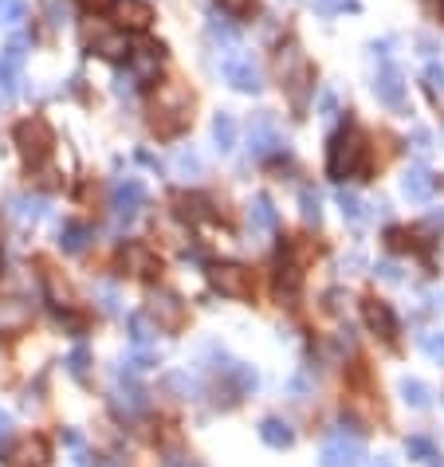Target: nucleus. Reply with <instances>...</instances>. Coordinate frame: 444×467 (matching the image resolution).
Listing matches in <instances>:
<instances>
[{
	"label": "nucleus",
	"instance_id": "de8ad7c7",
	"mask_svg": "<svg viewBox=\"0 0 444 467\" xmlns=\"http://www.w3.org/2000/svg\"><path fill=\"white\" fill-rule=\"evenodd\" d=\"M319 4V13H347V8H354V0H314Z\"/></svg>",
	"mask_w": 444,
	"mask_h": 467
},
{
	"label": "nucleus",
	"instance_id": "37998d69",
	"mask_svg": "<svg viewBox=\"0 0 444 467\" xmlns=\"http://www.w3.org/2000/svg\"><path fill=\"white\" fill-rule=\"evenodd\" d=\"M291 396H295V401H307V396H311V377L307 373L291 377Z\"/></svg>",
	"mask_w": 444,
	"mask_h": 467
},
{
	"label": "nucleus",
	"instance_id": "393cba45",
	"mask_svg": "<svg viewBox=\"0 0 444 467\" xmlns=\"http://www.w3.org/2000/svg\"><path fill=\"white\" fill-rule=\"evenodd\" d=\"M87 244H91V228H83V224H67L63 232H59V247H63L67 255H79Z\"/></svg>",
	"mask_w": 444,
	"mask_h": 467
},
{
	"label": "nucleus",
	"instance_id": "72a5a7b5",
	"mask_svg": "<svg viewBox=\"0 0 444 467\" xmlns=\"http://www.w3.org/2000/svg\"><path fill=\"white\" fill-rule=\"evenodd\" d=\"M339 208H342V216H347L350 224H362L366 221V213H362V201L354 193H347V188H339Z\"/></svg>",
	"mask_w": 444,
	"mask_h": 467
},
{
	"label": "nucleus",
	"instance_id": "423d86ee",
	"mask_svg": "<svg viewBox=\"0 0 444 467\" xmlns=\"http://www.w3.org/2000/svg\"><path fill=\"white\" fill-rule=\"evenodd\" d=\"M142 208H146V185H142V181L126 177V181L114 185V193H111V213H114V224H118V228H122V224H134Z\"/></svg>",
	"mask_w": 444,
	"mask_h": 467
},
{
	"label": "nucleus",
	"instance_id": "2f4dec72",
	"mask_svg": "<svg viewBox=\"0 0 444 467\" xmlns=\"http://www.w3.org/2000/svg\"><path fill=\"white\" fill-rule=\"evenodd\" d=\"M16 79H20V67H13V63H4V59H0V106L13 103V95H16Z\"/></svg>",
	"mask_w": 444,
	"mask_h": 467
},
{
	"label": "nucleus",
	"instance_id": "473e14b6",
	"mask_svg": "<svg viewBox=\"0 0 444 467\" xmlns=\"http://www.w3.org/2000/svg\"><path fill=\"white\" fill-rule=\"evenodd\" d=\"M67 370H71V377H79V381H83V377H87V370H91V350H87L83 342H79L75 350L67 354Z\"/></svg>",
	"mask_w": 444,
	"mask_h": 467
},
{
	"label": "nucleus",
	"instance_id": "6e6552de",
	"mask_svg": "<svg viewBox=\"0 0 444 467\" xmlns=\"http://www.w3.org/2000/svg\"><path fill=\"white\" fill-rule=\"evenodd\" d=\"M366 460V448H362V440H354L347 432H331L327 444H323V467H362Z\"/></svg>",
	"mask_w": 444,
	"mask_h": 467
},
{
	"label": "nucleus",
	"instance_id": "7ed1b4c3",
	"mask_svg": "<svg viewBox=\"0 0 444 467\" xmlns=\"http://www.w3.org/2000/svg\"><path fill=\"white\" fill-rule=\"evenodd\" d=\"M327 169H331L334 181H342V177H358L362 169H366V138H362V130L347 126V130L334 138L331 154H327Z\"/></svg>",
	"mask_w": 444,
	"mask_h": 467
},
{
	"label": "nucleus",
	"instance_id": "c9c22d12",
	"mask_svg": "<svg viewBox=\"0 0 444 467\" xmlns=\"http://www.w3.org/2000/svg\"><path fill=\"white\" fill-rule=\"evenodd\" d=\"M44 13H47V24L52 28H63L67 16H71V4H67V0H44Z\"/></svg>",
	"mask_w": 444,
	"mask_h": 467
},
{
	"label": "nucleus",
	"instance_id": "09e8293b",
	"mask_svg": "<svg viewBox=\"0 0 444 467\" xmlns=\"http://www.w3.org/2000/svg\"><path fill=\"white\" fill-rule=\"evenodd\" d=\"M413 150H417L421 157H425V154L432 150V138H429L425 130H417V134H413Z\"/></svg>",
	"mask_w": 444,
	"mask_h": 467
},
{
	"label": "nucleus",
	"instance_id": "c756f323",
	"mask_svg": "<svg viewBox=\"0 0 444 467\" xmlns=\"http://www.w3.org/2000/svg\"><path fill=\"white\" fill-rule=\"evenodd\" d=\"M299 208H303V221H307V224H319L323 221V201H319V193H314L311 185L299 188Z\"/></svg>",
	"mask_w": 444,
	"mask_h": 467
},
{
	"label": "nucleus",
	"instance_id": "dca6fc26",
	"mask_svg": "<svg viewBox=\"0 0 444 467\" xmlns=\"http://www.w3.org/2000/svg\"><path fill=\"white\" fill-rule=\"evenodd\" d=\"M401 188H406V196L413 204H425V201H432V193H437V177H432L425 165H413L409 173L401 177Z\"/></svg>",
	"mask_w": 444,
	"mask_h": 467
},
{
	"label": "nucleus",
	"instance_id": "f704fd0d",
	"mask_svg": "<svg viewBox=\"0 0 444 467\" xmlns=\"http://www.w3.org/2000/svg\"><path fill=\"white\" fill-rule=\"evenodd\" d=\"M24 13H28L24 0H0V24L4 28H16L24 20Z\"/></svg>",
	"mask_w": 444,
	"mask_h": 467
},
{
	"label": "nucleus",
	"instance_id": "aec40b11",
	"mask_svg": "<svg viewBox=\"0 0 444 467\" xmlns=\"http://www.w3.org/2000/svg\"><path fill=\"white\" fill-rule=\"evenodd\" d=\"M248 224H252V232H275V228H280V213H275V204L268 201V196H256L252 201Z\"/></svg>",
	"mask_w": 444,
	"mask_h": 467
},
{
	"label": "nucleus",
	"instance_id": "f03ea898",
	"mask_svg": "<svg viewBox=\"0 0 444 467\" xmlns=\"http://www.w3.org/2000/svg\"><path fill=\"white\" fill-rule=\"evenodd\" d=\"M189 95L181 91V87H162L157 91V98H154V134H162V138H173V134H181L185 126H189Z\"/></svg>",
	"mask_w": 444,
	"mask_h": 467
},
{
	"label": "nucleus",
	"instance_id": "c85d7f7f",
	"mask_svg": "<svg viewBox=\"0 0 444 467\" xmlns=\"http://www.w3.org/2000/svg\"><path fill=\"white\" fill-rule=\"evenodd\" d=\"M201 169H205V165H201V154L189 150V146L173 154V173H177V177H201Z\"/></svg>",
	"mask_w": 444,
	"mask_h": 467
},
{
	"label": "nucleus",
	"instance_id": "1a4fd4ad",
	"mask_svg": "<svg viewBox=\"0 0 444 467\" xmlns=\"http://www.w3.org/2000/svg\"><path fill=\"white\" fill-rule=\"evenodd\" d=\"M283 146L288 142H283V134L272 114H256L248 122V154L252 157H272V154H280Z\"/></svg>",
	"mask_w": 444,
	"mask_h": 467
},
{
	"label": "nucleus",
	"instance_id": "c03bdc74",
	"mask_svg": "<svg viewBox=\"0 0 444 467\" xmlns=\"http://www.w3.org/2000/svg\"><path fill=\"white\" fill-rule=\"evenodd\" d=\"M319 114L327 118V122H331V118H339V98H334V91H323L319 95Z\"/></svg>",
	"mask_w": 444,
	"mask_h": 467
},
{
	"label": "nucleus",
	"instance_id": "a19ab883",
	"mask_svg": "<svg viewBox=\"0 0 444 467\" xmlns=\"http://www.w3.org/2000/svg\"><path fill=\"white\" fill-rule=\"evenodd\" d=\"M409 455H417V460H432V440H425V436H409Z\"/></svg>",
	"mask_w": 444,
	"mask_h": 467
},
{
	"label": "nucleus",
	"instance_id": "4468645a",
	"mask_svg": "<svg viewBox=\"0 0 444 467\" xmlns=\"http://www.w3.org/2000/svg\"><path fill=\"white\" fill-rule=\"evenodd\" d=\"M114 20L126 32H146L154 24V8L146 0H114Z\"/></svg>",
	"mask_w": 444,
	"mask_h": 467
},
{
	"label": "nucleus",
	"instance_id": "864d4df0",
	"mask_svg": "<svg viewBox=\"0 0 444 467\" xmlns=\"http://www.w3.org/2000/svg\"><path fill=\"white\" fill-rule=\"evenodd\" d=\"M373 467H398V460H390V455H378V460H373Z\"/></svg>",
	"mask_w": 444,
	"mask_h": 467
},
{
	"label": "nucleus",
	"instance_id": "a878e982",
	"mask_svg": "<svg viewBox=\"0 0 444 467\" xmlns=\"http://www.w3.org/2000/svg\"><path fill=\"white\" fill-rule=\"evenodd\" d=\"M177 213H181L185 221H205V216H209V196L181 193V196H177Z\"/></svg>",
	"mask_w": 444,
	"mask_h": 467
},
{
	"label": "nucleus",
	"instance_id": "4be33fe9",
	"mask_svg": "<svg viewBox=\"0 0 444 467\" xmlns=\"http://www.w3.org/2000/svg\"><path fill=\"white\" fill-rule=\"evenodd\" d=\"M157 330L162 326H150V314H130V342L138 350H157Z\"/></svg>",
	"mask_w": 444,
	"mask_h": 467
},
{
	"label": "nucleus",
	"instance_id": "58836bf2",
	"mask_svg": "<svg viewBox=\"0 0 444 467\" xmlns=\"http://www.w3.org/2000/svg\"><path fill=\"white\" fill-rule=\"evenodd\" d=\"M95 299H98V306H103L106 314H118V303H122V299H118V287H114V283L98 287V295H95Z\"/></svg>",
	"mask_w": 444,
	"mask_h": 467
},
{
	"label": "nucleus",
	"instance_id": "8fccbe9b",
	"mask_svg": "<svg viewBox=\"0 0 444 467\" xmlns=\"http://www.w3.org/2000/svg\"><path fill=\"white\" fill-rule=\"evenodd\" d=\"M8 432H13V416H8L4 409H0V444L8 440Z\"/></svg>",
	"mask_w": 444,
	"mask_h": 467
},
{
	"label": "nucleus",
	"instance_id": "cd10ccee",
	"mask_svg": "<svg viewBox=\"0 0 444 467\" xmlns=\"http://www.w3.org/2000/svg\"><path fill=\"white\" fill-rule=\"evenodd\" d=\"M44 287H47V295H52V303H59V306H71L75 303L71 299V287H67L63 275L52 271V267H44Z\"/></svg>",
	"mask_w": 444,
	"mask_h": 467
},
{
	"label": "nucleus",
	"instance_id": "f3484780",
	"mask_svg": "<svg viewBox=\"0 0 444 467\" xmlns=\"http://www.w3.org/2000/svg\"><path fill=\"white\" fill-rule=\"evenodd\" d=\"M157 67H162V44H150V47H138L134 52V67H130V75H134V83L142 87V83H154L157 79Z\"/></svg>",
	"mask_w": 444,
	"mask_h": 467
},
{
	"label": "nucleus",
	"instance_id": "2eb2a0df",
	"mask_svg": "<svg viewBox=\"0 0 444 467\" xmlns=\"http://www.w3.org/2000/svg\"><path fill=\"white\" fill-rule=\"evenodd\" d=\"M362 314H366V326L381 338V342H393V338H398V318H393V311L381 299H366Z\"/></svg>",
	"mask_w": 444,
	"mask_h": 467
},
{
	"label": "nucleus",
	"instance_id": "39448f33",
	"mask_svg": "<svg viewBox=\"0 0 444 467\" xmlns=\"http://www.w3.org/2000/svg\"><path fill=\"white\" fill-rule=\"evenodd\" d=\"M16 146H20V154L28 157V162H44L47 154H52V146H55V134H52V126L44 122V118H24V122L16 126Z\"/></svg>",
	"mask_w": 444,
	"mask_h": 467
},
{
	"label": "nucleus",
	"instance_id": "e433bc0d",
	"mask_svg": "<svg viewBox=\"0 0 444 467\" xmlns=\"http://www.w3.org/2000/svg\"><path fill=\"white\" fill-rule=\"evenodd\" d=\"M165 385L181 393V401H193V396H197V381L189 373H170V377H165Z\"/></svg>",
	"mask_w": 444,
	"mask_h": 467
},
{
	"label": "nucleus",
	"instance_id": "a211bd4d",
	"mask_svg": "<svg viewBox=\"0 0 444 467\" xmlns=\"http://www.w3.org/2000/svg\"><path fill=\"white\" fill-rule=\"evenodd\" d=\"M28 322H32V303H24V299H0V334L24 330Z\"/></svg>",
	"mask_w": 444,
	"mask_h": 467
},
{
	"label": "nucleus",
	"instance_id": "5fc2aeb1",
	"mask_svg": "<svg viewBox=\"0 0 444 467\" xmlns=\"http://www.w3.org/2000/svg\"><path fill=\"white\" fill-rule=\"evenodd\" d=\"M87 4H95V8H98V4H106V0H87Z\"/></svg>",
	"mask_w": 444,
	"mask_h": 467
},
{
	"label": "nucleus",
	"instance_id": "20e7f679",
	"mask_svg": "<svg viewBox=\"0 0 444 467\" xmlns=\"http://www.w3.org/2000/svg\"><path fill=\"white\" fill-rule=\"evenodd\" d=\"M221 75L229 79V87H236V91H244V95H260L264 91V75H260V63L244 52L240 44L229 47L221 59Z\"/></svg>",
	"mask_w": 444,
	"mask_h": 467
},
{
	"label": "nucleus",
	"instance_id": "0eeeda50",
	"mask_svg": "<svg viewBox=\"0 0 444 467\" xmlns=\"http://www.w3.org/2000/svg\"><path fill=\"white\" fill-rule=\"evenodd\" d=\"M209 283L224 299H252V271L244 263H216L209 271Z\"/></svg>",
	"mask_w": 444,
	"mask_h": 467
},
{
	"label": "nucleus",
	"instance_id": "3c124183",
	"mask_svg": "<svg viewBox=\"0 0 444 467\" xmlns=\"http://www.w3.org/2000/svg\"><path fill=\"white\" fill-rule=\"evenodd\" d=\"M425 228H432V232H444V208H437V213H429V221H425Z\"/></svg>",
	"mask_w": 444,
	"mask_h": 467
},
{
	"label": "nucleus",
	"instance_id": "6e6d98bb",
	"mask_svg": "<svg viewBox=\"0 0 444 467\" xmlns=\"http://www.w3.org/2000/svg\"><path fill=\"white\" fill-rule=\"evenodd\" d=\"M432 467H437V463H432Z\"/></svg>",
	"mask_w": 444,
	"mask_h": 467
},
{
	"label": "nucleus",
	"instance_id": "9d476101",
	"mask_svg": "<svg viewBox=\"0 0 444 467\" xmlns=\"http://www.w3.org/2000/svg\"><path fill=\"white\" fill-rule=\"evenodd\" d=\"M373 95L390 106V111H406V83H401V71L390 63L378 67V79H373Z\"/></svg>",
	"mask_w": 444,
	"mask_h": 467
},
{
	"label": "nucleus",
	"instance_id": "412c9836",
	"mask_svg": "<svg viewBox=\"0 0 444 467\" xmlns=\"http://www.w3.org/2000/svg\"><path fill=\"white\" fill-rule=\"evenodd\" d=\"M146 404H150V396H146V389L134 381V377H118V409L126 413H142Z\"/></svg>",
	"mask_w": 444,
	"mask_h": 467
},
{
	"label": "nucleus",
	"instance_id": "79ce46f5",
	"mask_svg": "<svg viewBox=\"0 0 444 467\" xmlns=\"http://www.w3.org/2000/svg\"><path fill=\"white\" fill-rule=\"evenodd\" d=\"M373 275H378V279H386V283H398V279H401V263L381 260L378 267H373Z\"/></svg>",
	"mask_w": 444,
	"mask_h": 467
},
{
	"label": "nucleus",
	"instance_id": "f8f14e48",
	"mask_svg": "<svg viewBox=\"0 0 444 467\" xmlns=\"http://www.w3.org/2000/svg\"><path fill=\"white\" fill-rule=\"evenodd\" d=\"M122 267H126L130 275H138V279H154V275L162 271V260H157L154 247H146V244H126V247H122Z\"/></svg>",
	"mask_w": 444,
	"mask_h": 467
},
{
	"label": "nucleus",
	"instance_id": "5701e85b",
	"mask_svg": "<svg viewBox=\"0 0 444 467\" xmlns=\"http://www.w3.org/2000/svg\"><path fill=\"white\" fill-rule=\"evenodd\" d=\"M95 52L103 59H122L130 52V44H126L122 32H103V28H95Z\"/></svg>",
	"mask_w": 444,
	"mask_h": 467
},
{
	"label": "nucleus",
	"instance_id": "6ab92c4d",
	"mask_svg": "<svg viewBox=\"0 0 444 467\" xmlns=\"http://www.w3.org/2000/svg\"><path fill=\"white\" fill-rule=\"evenodd\" d=\"M260 440L268 444V448H291L295 444V432H291V424L288 421H280V416H268V421L260 424Z\"/></svg>",
	"mask_w": 444,
	"mask_h": 467
},
{
	"label": "nucleus",
	"instance_id": "9b49d317",
	"mask_svg": "<svg viewBox=\"0 0 444 467\" xmlns=\"http://www.w3.org/2000/svg\"><path fill=\"white\" fill-rule=\"evenodd\" d=\"M8 467H47V444L39 436H24V440L4 448Z\"/></svg>",
	"mask_w": 444,
	"mask_h": 467
},
{
	"label": "nucleus",
	"instance_id": "a18cd8bd",
	"mask_svg": "<svg viewBox=\"0 0 444 467\" xmlns=\"http://www.w3.org/2000/svg\"><path fill=\"white\" fill-rule=\"evenodd\" d=\"M421 346H425L437 362H444V334H421Z\"/></svg>",
	"mask_w": 444,
	"mask_h": 467
},
{
	"label": "nucleus",
	"instance_id": "49530a36",
	"mask_svg": "<svg viewBox=\"0 0 444 467\" xmlns=\"http://www.w3.org/2000/svg\"><path fill=\"white\" fill-rule=\"evenodd\" d=\"M216 4H221L224 13H232V16H248L252 13V0H216Z\"/></svg>",
	"mask_w": 444,
	"mask_h": 467
},
{
	"label": "nucleus",
	"instance_id": "b1692460",
	"mask_svg": "<svg viewBox=\"0 0 444 467\" xmlns=\"http://www.w3.org/2000/svg\"><path fill=\"white\" fill-rule=\"evenodd\" d=\"M213 146H216V150H221V154H232L236 150V118L232 114H216L213 118Z\"/></svg>",
	"mask_w": 444,
	"mask_h": 467
},
{
	"label": "nucleus",
	"instance_id": "f257e3e1",
	"mask_svg": "<svg viewBox=\"0 0 444 467\" xmlns=\"http://www.w3.org/2000/svg\"><path fill=\"white\" fill-rule=\"evenodd\" d=\"M275 75H280V87L288 91L291 98V106L295 111H303L307 106V95L314 91V83H311V63L303 59V52L295 44H283L280 47V55H275Z\"/></svg>",
	"mask_w": 444,
	"mask_h": 467
},
{
	"label": "nucleus",
	"instance_id": "603ef678",
	"mask_svg": "<svg viewBox=\"0 0 444 467\" xmlns=\"http://www.w3.org/2000/svg\"><path fill=\"white\" fill-rule=\"evenodd\" d=\"M165 467H197V463L185 460V455H170V460H165Z\"/></svg>",
	"mask_w": 444,
	"mask_h": 467
},
{
	"label": "nucleus",
	"instance_id": "bb28decb",
	"mask_svg": "<svg viewBox=\"0 0 444 467\" xmlns=\"http://www.w3.org/2000/svg\"><path fill=\"white\" fill-rule=\"evenodd\" d=\"M401 396H406L409 409H429V404H432V389L425 381H413V377L401 381Z\"/></svg>",
	"mask_w": 444,
	"mask_h": 467
},
{
	"label": "nucleus",
	"instance_id": "ddd939ff",
	"mask_svg": "<svg viewBox=\"0 0 444 467\" xmlns=\"http://www.w3.org/2000/svg\"><path fill=\"white\" fill-rule=\"evenodd\" d=\"M154 318L162 330H177V326L185 322V306H181V299L177 295H170V291H157L154 299H150V311H146Z\"/></svg>",
	"mask_w": 444,
	"mask_h": 467
},
{
	"label": "nucleus",
	"instance_id": "4c0bfd02",
	"mask_svg": "<svg viewBox=\"0 0 444 467\" xmlns=\"http://www.w3.org/2000/svg\"><path fill=\"white\" fill-rule=\"evenodd\" d=\"M24 55H28V36H13L0 59H4V63H13V67H20V63H24Z\"/></svg>",
	"mask_w": 444,
	"mask_h": 467
},
{
	"label": "nucleus",
	"instance_id": "7c9ffc66",
	"mask_svg": "<svg viewBox=\"0 0 444 467\" xmlns=\"http://www.w3.org/2000/svg\"><path fill=\"white\" fill-rule=\"evenodd\" d=\"M13 213H16L20 224H36L39 216H44V201H39V196H20V201L13 204Z\"/></svg>",
	"mask_w": 444,
	"mask_h": 467
},
{
	"label": "nucleus",
	"instance_id": "ea45409f",
	"mask_svg": "<svg viewBox=\"0 0 444 467\" xmlns=\"http://www.w3.org/2000/svg\"><path fill=\"white\" fill-rule=\"evenodd\" d=\"M425 87H429V91L437 95V98H444V67H440V63H429V67H425Z\"/></svg>",
	"mask_w": 444,
	"mask_h": 467
}]
</instances>
